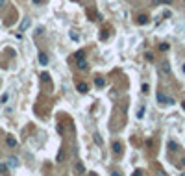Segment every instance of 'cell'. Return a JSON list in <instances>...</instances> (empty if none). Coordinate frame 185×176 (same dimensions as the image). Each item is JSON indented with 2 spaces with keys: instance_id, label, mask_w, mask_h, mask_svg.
Listing matches in <instances>:
<instances>
[{
  "instance_id": "obj_1",
  "label": "cell",
  "mask_w": 185,
  "mask_h": 176,
  "mask_svg": "<svg viewBox=\"0 0 185 176\" xmlns=\"http://www.w3.org/2000/svg\"><path fill=\"white\" fill-rule=\"evenodd\" d=\"M157 72H159L161 76H169V74H170V63H169V61H163V63H159Z\"/></svg>"
},
{
  "instance_id": "obj_2",
  "label": "cell",
  "mask_w": 185,
  "mask_h": 176,
  "mask_svg": "<svg viewBox=\"0 0 185 176\" xmlns=\"http://www.w3.org/2000/svg\"><path fill=\"white\" fill-rule=\"evenodd\" d=\"M157 102H161V104H174V98L165 96L163 93H157Z\"/></svg>"
},
{
  "instance_id": "obj_3",
  "label": "cell",
  "mask_w": 185,
  "mask_h": 176,
  "mask_svg": "<svg viewBox=\"0 0 185 176\" xmlns=\"http://www.w3.org/2000/svg\"><path fill=\"white\" fill-rule=\"evenodd\" d=\"M111 148H113L115 154H122V143L121 141H113L111 143Z\"/></svg>"
},
{
  "instance_id": "obj_4",
  "label": "cell",
  "mask_w": 185,
  "mask_h": 176,
  "mask_svg": "<svg viewBox=\"0 0 185 176\" xmlns=\"http://www.w3.org/2000/svg\"><path fill=\"white\" fill-rule=\"evenodd\" d=\"M6 145H7L9 148H15V147H17V139H15L13 135H7V137H6Z\"/></svg>"
},
{
  "instance_id": "obj_5",
  "label": "cell",
  "mask_w": 185,
  "mask_h": 176,
  "mask_svg": "<svg viewBox=\"0 0 185 176\" xmlns=\"http://www.w3.org/2000/svg\"><path fill=\"white\" fill-rule=\"evenodd\" d=\"M37 59H39V65H48V56H46L45 52H39Z\"/></svg>"
},
{
  "instance_id": "obj_6",
  "label": "cell",
  "mask_w": 185,
  "mask_h": 176,
  "mask_svg": "<svg viewBox=\"0 0 185 176\" xmlns=\"http://www.w3.org/2000/svg\"><path fill=\"white\" fill-rule=\"evenodd\" d=\"M30 24H31V20H30V19H24L22 23H20L19 30H20V32H24V30H28V28H30Z\"/></svg>"
},
{
  "instance_id": "obj_7",
  "label": "cell",
  "mask_w": 185,
  "mask_h": 176,
  "mask_svg": "<svg viewBox=\"0 0 185 176\" xmlns=\"http://www.w3.org/2000/svg\"><path fill=\"white\" fill-rule=\"evenodd\" d=\"M7 165H9L11 169H15V167H19V159H17L15 156H11V158L7 159Z\"/></svg>"
},
{
  "instance_id": "obj_8",
  "label": "cell",
  "mask_w": 185,
  "mask_h": 176,
  "mask_svg": "<svg viewBox=\"0 0 185 176\" xmlns=\"http://www.w3.org/2000/svg\"><path fill=\"white\" fill-rule=\"evenodd\" d=\"M76 67H78V69H82V71H85V69H87V63H85V59H83V58H78V61H76Z\"/></svg>"
},
{
  "instance_id": "obj_9",
  "label": "cell",
  "mask_w": 185,
  "mask_h": 176,
  "mask_svg": "<svg viewBox=\"0 0 185 176\" xmlns=\"http://www.w3.org/2000/svg\"><path fill=\"white\" fill-rule=\"evenodd\" d=\"M76 89H78V93H87V91H89V85H87V83H78Z\"/></svg>"
},
{
  "instance_id": "obj_10",
  "label": "cell",
  "mask_w": 185,
  "mask_h": 176,
  "mask_svg": "<svg viewBox=\"0 0 185 176\" xmlns=\"http://www.w3.org/2000/svg\"><path fill=\"white\" fill-rule=\"evenodd\" d=\"M146 23H148V15H145V13H143V15H139V17H137V24H146Z\"/></svg>"
},
{
  "instance_id": "obj_11",
  "label": "cell",
  "mask_w": 185,
  "mask_h": 176,
  "mask_svg": "<svg viewBox=\"0 0 185 176\" xmlns=\"http://www.w3.org/2000/svg\"><path fill=\"white\" fill-rule=\"evenodd\" d=\"M94 85H96V87H104V85H106V80H104V78H94Z\"/></svg>"
},
{
  "instance_id": "obj_12",
  "label": "cell",
  "mask_w": 185,
  "mask_h": 176,
  "mask_svg": "<svg viewBox=\"0 0 185 176\" xmlns=\"http://www.w3.org/2000/svg\"><path fill=\"white\" fill-rule=\"evenodd\" d=\"M7 172H9V165L2 163V165H0V174H7Z\"/></svg>"
},
{
  "instance_id": "obj_13",
  "label": "cell",
  "mask_w": 185,
  "mask_h": 176,
  "mask_svg": "<svg viewBox=\"0 0 185 176\" xmlns=\"http://www.w3.org/2000/svg\"><path fill=\"white\" fill-rule=\"evenodd\" d=\"M74 171L78 172V174H83V172H85V167H83L82 163H76V169H74Z\"/></svg>"
},
{
  "instance_id": "obj_14",
  "label": "cell",
  "mask_w": 185,
  "mask_h": 176,
  "mask_svg": "<svg viewBox=\"0 0 185 176\" xmlns=\"http://www.w3.org/2000/svg\"><path fill=\"white\" fill-rule=\"evenodd\" d=\"M41 82H45V83H46V82H50V76H48V72H43V74H41Z\"/></svg>"
},
{
  "instance_id": "obj_15",
  "label": "cell",
  "mask_w": 185,
  "mask_h": 176,
  "mask_svg": "<svg viewBox=\"0 0 185 176\" xmlns=\"http://www.w3.org/2000/svg\"><path fill=\"white\" fill-rule=\"evenodd\" d=\"M145 113H146V109H145V108H141L139 111H137V117H139V119H143V117H145Z\"/></svg>"
},
{
  "instance_id": "obj_16",
  "label": "cell",
  "mask_w": 185,
  "mask_h": 176,
  "mask_svg": "<svg viewBox=\"0 0 185 176\" xmlns=\"http://www.w3.org/2000/svg\"><path fill=\"white\" fill-rule=\"evenodd\" d=\"M159 50H161V52H167V50H169V45H167V43H161V45H159Z\"/></svg>"
},
{
  "instance_id": "obj_17",
  "label": "cell",
  "mask_w": 185,
  "mask_h": 176,
  "mask_svg": "<svg viewBox=\"0 0 185 176\" xmlns=\"http://www.w3.org/2000/svg\"><path fill=\"white\" fill-rule=\"evenodd\" d=\"M94 143H96V145H102V137L98 134H94Z\"/></svg>"
},
{
  "instance_id": "obj_18",
  "label": "cell",
  "mask_w": 185,
  "mask_h": 176,
  "mask_svg": "<svg viewBox=\"0 0 185 176\" xmlns=\"http://www.w3.org/2000/svg\"><path fill=\"white\" fill-rule=\"evenodd\" d=\"M169 148H170V150H176V148H178V145H176L174 141H170V143H169Z\"/></svg>"
},
{
  "instance_id": "obj_19",
  "label": "cell",
  "mask_w": 185,
  "mask_h": 176,
  "mask_svg": "<svg viewBox=\"0 0 185 176\" xmlns=\"http://www.w3.org/2000/svg\"><path fill=\"white\" fill-rule=\"evenodd\" d=\"M148 89H150V85H148V83H143V93H148Z\"/></svg>"
},
{
  "instance_id": "obj_20",
  "label": "cell",
  "mask_w": 185,
  "mask_h": 176,
  "mask_svg": "<svg viewBox=\"0 0 185 176\" xmlns=\"http://www.w3.org/2000/svg\"><path fill=\"white\" fill-rule=\"evenodd\" d=\"M0 102H7V95H2V96H0Z\"/></svg>"
},
{
  "instance_id": "obj_21",
  "label": "cell",
  "mask_w": 185,
  "mask_h": 176,
  "mask_svg": "<svg viewBox=\"0 0 185 176\" xmlns=\"http://www.w3.org/2000/svg\"><path fill=\"white\" fill-rule=\"evenodd\" d=\"M70 37H72L74 41H78V35H76V32H70Z\"/></svg>"
},
{
  "instance_id": "obj_22",
  "label": "cell",
  "mask_w": 185,
  "mask_h": 176,
  "mask_svg": "<svg viewBox=\"0 0 185 176\" xmlns=\"http://www.w3.org/2000/svg\"><path fill=\"white\" fill-rule=\"evenodd\" d=\"M31 2H34L35 6H39V4H43V0H31Z\"/></svg>"
},
{
  "instance_id": "obj_23",
  "label": "cell",
  "mask_w": 185,
  "mask_h": 176,
  "mask_svg": "<svg viewBox=\"0 0 185 176\" xmlns=\"http://www.w3.org/2000/svg\"><path fill=\"white\" fill-rule=\"evenodd\" d=\"M4 4H6V0H0V8H4Z\"/></svg>"
},
{
  "instance_id": "obj_24",
  "label": "cell",
  "mask_w": 185,
  "mask_h": 176,
  "mask_svg": "<svg viewBox=\"0 0 185 176\" xmlns=\"http://www.w3.org/2000/svg\"><path fill=\"white\" fill-rule=\"evenodd\" d=\"M181 167H183V169H185V158H183V159H181Z\"/></svg>"
},
{
  "instance_id": "obj_25",
  "label": "cell",
  "mask_w": 185,
  "mask_h": 176,
  "mask_svg": "<svg viewBox=\"0 0 185 176\" xmlns=\"http://www.w3.org/2000/svg\"><path fill=\"white\" fill-rule=\"evenodd\" d=\"M181 71H183V72H185V63H183V65H181Z\"/></svg>"
},
{
  "instance_id": "obj_26",
  "label": "cell",
  "mask_w": 185,
  "mask_h": 176,
  "mask_svg": "<svg viewBox=\"0 0 185 176\" xmlns=\"http://www.w3.org/2000/svg\"><path fill=\"white\" fill-rule=\"evenodd\" d=\"M181 106H183V109H185V102H181Z\"/></svg>"
}]
</instances>
